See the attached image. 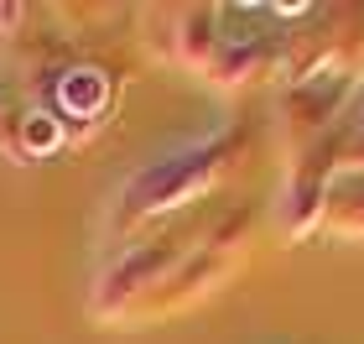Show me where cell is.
<instances>
[{"mask_svg":"<svg viewBox=\"0 0 364 344\" xmlns=\"http://www.w3.org/2000/svg\"><path fill=\"white\" fill-rule=\"evenodd\" d=\"M63 94H68V105H99V94H105V84H99V78L89 73V84H78V73H68V89H63Z\"/></svg>","mask_w":364,"mask_h":344,"instance_id":"cell-1","label":"cell"}]
</instances>
